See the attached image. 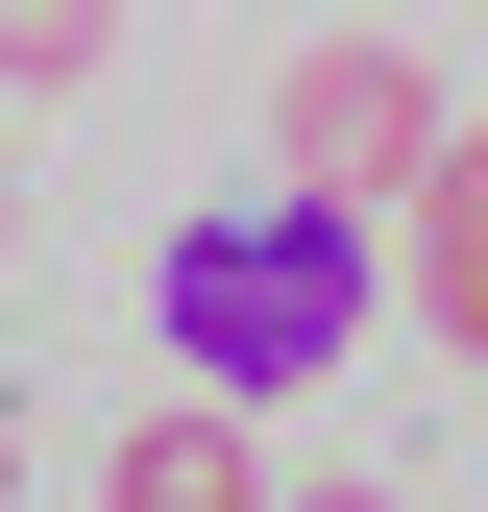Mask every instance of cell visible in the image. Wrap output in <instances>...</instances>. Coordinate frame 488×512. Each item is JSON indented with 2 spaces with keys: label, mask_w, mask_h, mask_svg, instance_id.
I'll use <instances>...</instances> for the list:
<instances>
[{
  "label": "cell",
  "mask_w": 488,
  "mask_h": 512,
  "mask_svg": "<svg viewBox=\"0 0 488 512\" xmlns=\"http://www.w3.org/2000/svg\"><path fill=\"white\" fill-rule=\"evenodd\" d=\"M366 220H293V196H244V220H171V269H147V317H171V391L196 415H269V391H318V366L366 342Z\"/></svg>",
  "instance_id": "obj_1"
},
{
  "label": "cell",
  "mask_w": 488,
  "mask_h": 512,
  "mask_svg": "<svg viewBox=\"0 0 488 512\" xmlns=\"http://www.w3.org/2000/svg\"><path fill=\"white\" fill-rule=\"evenodd\" d=\"M440 147H464V122H440V49H415V25H318L269 74V196L293 220H366V244H391L415 196H440Z\"/></svg>",
  "instance_id": "obj_2"
},
{
  "label": "cell",
  "mask_w": 488,
  "mask_h": 512,
  "mask_svg": "<svg viewBox=\"0 0 488 512\" xmlns=\"http://www.w3.org/2000/svg\"><path fill=\"white\" fill-rule=\"evenodd\" d=\"M98 512H269V464H244V415H196V391H171V415L98 464Z\"/></svg>",
  "instance_id": "obj_3"
},
{
  "label": "cell",
  "mask_w": 488,
  "mask_h": 512,
  "mask_svg": "<svg viewBox=\"0 0 488 512\" xmlns=\"http://www.w3.org/2000/svg\"><path fill=\"white\" fill-rule=\"evenodd\" d=\"M415 317H440V342L488 366V122L440 147V196H415Z\"/></svg>",
  "instance_id": "obj_4"
},
{
  "label": "cell",
  "mask_w": 488,
  "mask_h": 512,
  "mask_svg": "<svg viewBox=\"0 0 488 512\" xmlns=\"http://www.w3.org/2000/svg\"><path fill=\"white\" fill-rule=\"evenodd\" d=\"M98 74V0H0V98H74Z\"/></svg>",
  "instance_id": "obj_5"
},
{
  "label": "cell",
  "mask_w": 488,
  "mask_h": 512,
  "mask_svg": "<svg viewBox=\"0 0 488 512\" xmlns=\"http://www.w3.org/2000/svg\"><path fill=\"white\" fill-rule=\"evenodd\" d=\"M269 512H415V488H342V464H318V488H269Z\"/></svg>",
  "instance_id": "obj_6"
},
{
  "label": "cell",
  "mask_w": 488,
  "mask_h": 512,
  "mask_svg": "<svg viewBox=\"0 0 488 512\" xmlns=\"http://www.w3.org/2000/svg\"><path fill=\"white\" fill-rule=\"evenodd\" d=\"M0 244H25V147H0Z\"/></svg>",
  "instance_id": "obj_7"
},
{
  "label": "cell",
  "mask_w": 488,
  "mask_h": 512,
  "mask_svg": "<svg viewBox=\"0 0 488 512\" xmlns=\"http://www.w3.org/2000/svg\"><path fill=\"white\" fill-rule=\"evenodd\" d=\"M0 488H25V415H0Z\"/></svg>",
  "instance_id": "obj_8"
}]
</instances>
